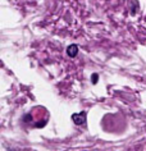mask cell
<instances>
[{
  "label": "cell",
  "mask_w": 146,
  "mask_h": 151,
  "mask_svg": "<svg viewBox=\"0 0 146 151\" xmlns=\"http://www.w3.org/2000/svg\"><path fill=\"white\" fill-rule=\"evenodd\" d=\"M67 54H68L69 58H74V56H77L78 54V46L77 45H69L68 47H67Z\"/></svg>",
  "instance_id": "obj_2"
},
{
  "label": "cell",
  "mask_w": 146,
  "mask_h": 151,
  "mask_svg": "<svg viewBox=\"0 0 146 151\" xmlns=\"http://www.w3.org/2000/svg\"><path fill=\"white\" fill-rule=\"evenodd\" d=\"M86 116H87L86 111L74 113V114H72V120L77 126H83V124H86Z\"/></svg>",
  "instance_id": "obj_1"
},
{
  "label": "cell",
  "mask_w": 146,
  "mask_h": 151,
  "mask_svg": "<svg viewBox=\"0 0 146 151\" xmlns=\"http://www.w3.org/2000/svg\"><path fill=\"white\" fill-rule=\"evenodd\" d=\"M97 78H99V76H97L96 73L91 76V81H92V83H93V85H96V83H97Z\"/></svg>",
  "instance_id": "obj_3"
}]
</instances>
